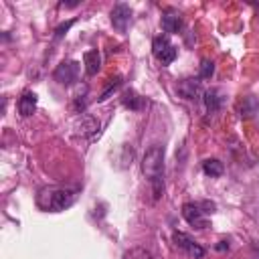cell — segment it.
<instances>
[{"label": "cell", "mask_w": 259, "mask_h": 259, "mask_svg": "<svg viewBox=\"0 0 259 259\" xmlns=\"http://www.w3.org/2000/svg\"><path fill=\"white\" fill-rule=\"evenodd\" d=\"M142 172L152 184L154 198L158 200L164 192V148L160 144H154L146 150L142 158Z\"/></svg>", "instance_id": "cell-1"}, {"label": "cell", "mask_w": 259, "mask_h": 259, "mask_svg": "<svg viewBox=\"0 0 259 259\" xmlns=\"http://www.w3.org/2000/svg\"><path fill=\"white\" fill-rule=\"evenodd\" d=\"M77 198V188H65V186H47L40 188L36 194V204L42 210L49 212H61L69 208Z\"/></svg>", "instance_id": "cell-2"}, {"label": "cell", "mask_w": 259, "mask_h": 259, "mask_svg": "<svg viewBox=\"0 0 259 259\" xmlns=\"http://www.w3.org/2000/svg\"><path fill=\"white\" fill-rule=\"evenodd\" d=\"M204 214H206V210H202V202H186V204H182V217L194 229L202 231V229L208 227V219Z\"/></svg>", "instance_id": "cell-3"}, {"label": "cell", "mask_w": 259, "mask_h": 259, "mask_svg": "<svg viewBox=\"0 0 259 259\" xmlns=\"http://www.w3.org/2000/svg\"><path fill=\"white\" fill-rule=\"evenodd\" d=\"M79 77V63L77 61H63L61 65H57L55 73H53V79L59 83V85H73Z\"/></svg>", "instance_id": "cell-4"}, {"label": "cell", "mask_w": 259, "mask_h": 259, "mask_svg": "<svg viewBox=\"0 0 259 259\" xmlns=\"http://www.w3.org/2000/svg\"><path fill=\"white\" fill-rule=\"evenodd\" d=\"M172 239H174V245H176L178 249H182L186 255H190V257H194V259H202L204 253H206L204 247H200L190 235H186V233H182V231H174Z\"/></svg>", "instance_id": "cell-5"}, {"label": "cell", "mask_w": 259, "mask_h": 259, "mask_svg": "<svg viewBox=\"0 0 259 259\" xmlns=\"http://www.w3.org/2000/svg\"><path fill=\"white\" fill-rule=\"evenodd\" d=\"M176 93H178L182 99H188V101H196V99H200V97L204 95L202 85H200V81H198L196 77H186V79L178 81Z\"/></svg>", "instance_id": "cell-6"}, {"label": "cell", "mask_w": 259, "mask_h": 259, "mask_svg": "<svg viewBox=\"0 0 259 259\" xmlns=\"http://www.w3.org/2000/svg\"><path fill=\"white\" fill-rule=\"evenodd\" d=\"M130 20H132V8L127 4L119 2V4H115L111 8V24H113L115 30L125 32L127 26H130Z\"/></svg>", "instance_id": "cell-7"}, {"label": "cell", "mask_w": 259, "mask_h": 259, "mask_svg": "<svg viewBox=\"0 0 259 259\" xmlns=\"http://www.w3.org/2000/svg\"><path fill=\"white\" fill-rule=\"evenodd\" d=\"M202 101H204L206 111H208V113H214V111H219V109L223 107V103H225V93H223L219 87H210L208 91H204Z\"/></svg>", "instance_id": "cell-8"}, {"label": "cell", "mask_w": 259, "mask_h": 259, "mask_svg": "<svg viewBox=\"0 0 259 259\" xmlns=\"http://www.w3.org/2000/svg\"><path fill=\"white\" fill-rule=\"evenodd\" d=\"M36 109V93L34 91H24L18 99V113L22 117H30Z\"/></svg>", "instance_id": "cell-9"}, {"label": "cell", "mask_w": 259, "mask_h": 259, "mask_svg": "<svg viewBox=\"0 0 259 259\" xmlns=\"http://www.w3.org/2000/svg\"><path fill=\"white\" fill-rule=\"evenodd\" d=\"M83 63H85V73H87L89 77L97 75V71L101 69V55H99V51H97V49L87 51V53L83 55Z\"/></svg>", "instance_id": "cell-10"}, {"label": "cell", "mask_w": 259, "mask_h": 259, "mask_svg": "<svg viewBox=\"0 0 259 259\" xmlns=\"http://www.w3.org/2000/svg\"><path fill=\"white\" fill-rule=\"evenodd\" d=\"M162 28H164V32H170V34L178 32L182 28V16L178 12H174V10H168L162 16Z\"/></svg>", "instance_id": "cell-11"}, {"label": "cell", "mask_w": 259, "mask_h": 259, "mask_svg": "<svg viewBox=\"0 0 259 259\" xmlns=\"http://www.w3.org/2000/svg\"><path fill=\"white\" fill-rule=\"evenodd\" d=\"M121 101H123V105H125L127 109H132V111H140V109L146 105V99L140 97L136 91H125L123 97H121Z\"/></svg>", "instance_id": "cell-12"}, {"label": "cell", "mask_w": 259, "mask_h": 259, "mask_svg": "<svg viewBox=\"0 0 259 259\" xmlns=\"http://www.w3.org/2000/svg\"><path fill=\"white\" fill-rule=\"evenodd\" d=\"M257 109H259V101H257L253 95H247V97L243 99L241 107H239V111H241V117H245V119L253 117V115L257 113Z\"/></svg>", "instance_id": "cell-13"}, {"label": "cell", "mask_w": 259, "mask_h": 259, "mask_svg": "<svg viewBox=\"0 0 259 259\" xmlns=\"http://www.w3.org/2000/svg\"><path fill=\"white\" fill-rule=\"evenodd\" d=\"M202 170H204V174L206 176H210V178H219L221 174H223V162L221 160H217V158H208V160H204L202 162Z\"/></svg>", "instance_id": "cell-14"}, {"label": "cell", "mask_w": 259, "mask_h": 259, "mask_svg": "<svg viewBox=\"0 0 259 259\" xmlns=\"http://www.w3.org/2000/svg\"><path fill=\"white\" fill-rule=\"evenodd\" d=\"M79 132L83 134V136H93L97 130H99V121L95 119V117H91V115H81V119H79Z\"/></svg>", "instance_id": "cell-15"}, {"label": "cell", "mask_w": 259, "mask_h": 259, "mask_svg": "<svg viewBox=\"0 0 259 259\" xmlns=\"http://www.w3.org/2000/svg\"><path fill=\"white\" fill-rule=\"evenodd\" d=\"M121 259H154V257H152V253H150L148 249H144V247H132V249H127V251L123 253Z\"/></svg>", "instance_id": "cell-16"}, {"label": "cell", "mask_w": 259, "mask_h": 259, "mask_svg": "<svg viewBox=\"0 0 259 259\" xmlns=\"http://www.w3.org/2000/svg\"><path fill=\"white\" fill-rule=\"evenodd\" d=\"M172 47V42L168 40V36H156L154 40H152V51H154V57H158V55H162L166 49H170Z\"/></svg>", "instance_id": "cell-17"}, {"label": "cell", "mask_w": 259, "mask_h": 259, "mask_svg": "<svg viewBox=\"0 0 259 259\" xmlns=\"http://www.w3.org/2000/svg\"><path fill=\"white\" fill-rule=\"evenodd\" d=\"M212 73H214V63L208 61V59H204L200 63V79H210Z\"/></svg>", "instance_id": "cell-18"}, {"label": "cell", "mask_w": 259, "mask_h": 259, "mask_svg": "<svg viewBox=\"0 0 259 259\" xmlns=\"http://www.w3.org/2000/svg\"><path fill=\"white\" fill-rule=\"evenodd\" d=\"M73 24H75V20H67V22H63V24H59V26L55 28V36H53V38H55V40H59V38H63V36L67 34V30H69V28H71Z\"/></svg>", "instance_id": "cell-19"}, {"label": "cell", "mask_w": 259, "mask_h": 259, "mask_svg": "<svg viewBox=\"0 0 259 259\" xmlns=\"http://www.w3.org/2000/svg\"><path fill=\"white\" fill-rule=\"evenodd\" d=\"M119 85H121V79H119V77H115V79H113V83H109V87H107V89H105V91L101 93L99 101H105V99L109 97V93H111V91H115V89H117Z\"/></svg>", "instance_id": "cell-20"}]
</instances>
